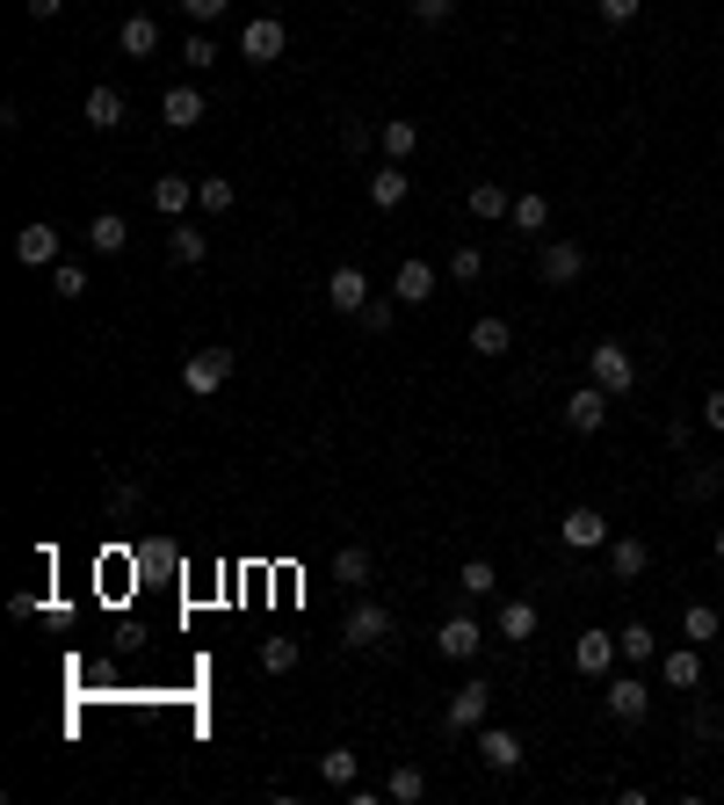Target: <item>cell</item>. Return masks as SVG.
<instances>
[{"label":"cell","instance_id":"1","mask_svg":"<svg viewBox=\"0 0 724 805\" xmlns=\"http://www.w3.org/2000/svg\"><path fill=\"white\" fill-rule=\"evenodd\" d=\"M586 378H594L608 400H623V392L638 385V356L623 349V341H594V349H586Z\"/></svg>","mask_w":724,"mask_h":805},{"label":"cell","instance_id":"2","mask_svg":"<svg viewBox=\"0 0 724 805\" xmlns=\"http://www.w3.org/2000/svg\"><path fill=\"white\" fill-rule=\"evenodd\" d=\"M485 711H493V683L485 675H471L457 697H449V711H442V733H479L485 726Z\"/></svg>","mask_w":724,"mask_h":805},{"label":"cell","instance_id":"3","mask_svg":"<svg viewBox=\"0 0 724 805\" xmlns=\"http://www.w3.org/2000/svg\"><path fill=\"white\" fill-rule=\"evenodd\" d=\"M384 639H392V610H384V602H355V610L341 617V646L370 653V646H384Z\"/></svg>","mask_w":724,"mask_h":805},{"label":"cell","instance_id":"4","mask_svg":"<svg viewBox=\"0 0 724 805\" xmlns=\"http://www.w3.org/2000/svg\"><path fill=\"white\" fill-rule=\"evenodd\" d=\"M283 52H290V30H283L276 15H254L240 30V58H254V66H276Z\"/></svg>","mask_w":724,"mask_h":805},{"label":"cell","instance_id":"5","mask_svg":"<svg viewBox=\"0 0 724 805\" xmlns=\"http://www.w3.org/2000/svg\"><path fill=\"white\" fill-rule=\"evenodd\" d=\"M232 363H240V356H232V349H196L189 363H182V385H189L196 400H210V392H218L224 378H232Z\"/></svg>","mask_w":724,"mask_h":805},{"label":"cell","instance_id":"6","mask_svg":"<svg viewBox=\"0 0 724 805\" xmlns=\"http://www.w3.org/2000/svg\"><path fill=\"white\" fill-rule=\"evenodd\" d=\"M536 276L558 283V291H566V283H580V276H586V247H580V240H551L544 254H536Z\"/></svg>","mask_w":724,"mask_h":805},{"label":"cell","instance_id":"7","mask_svg":"<svg viewBox=\"0 0 724 805\" xmlns=\"http://www.w3.org/2000/svg\"><path fill=\"white\" fill-rule=\"evenodd\" d=\"M602 421H608V392L594 385V378H586V385H572V392H566V428H572V436H594V428H602Z\"/></svg>","mask_w":724,"mask_h":805},{"label":"cell","instance_id":"8","mask_svg":"<svg viewBox=\"0 0 724 805\" xmlns=\"http://www.w3.org/2000/svg\"><path fill=\"white\" fill-rule=\"evenodd\" d=\"M602 711H608V718H616V726H638V718H645V711H652V689H645V683H638V675H616V683H608V689H602Z\"/></svg>","mask_w":724,"mask_h":805},{"label":"cell","instance_id":"9","mask_svg":"<svg viewBox=\"0 0 724 805\" xmlns=\"http://www.w3.org/2000/svg\"><path fill=\"white\" fill-rule=\"evenodd\" d=\"M15 262L22 269H58V226L52 218H36V226L15 232Z\"/></svg>","mask_w":724,"mask_h":805},{"label":"cell","instance_id":"10","mask_svg":"<svg viewBox=\"0 0 724 805\" xmlns=\"http://www.w3.org/2000/svg\"><path fill=\"white\" fill-rule=\"evenodd\" d=\"M327 298H333V313H348V319H355L362 305L377 298V291H370V276H362L355 262H341V269H333V276H327Z\"/></svg>","mask_w":724,"mask_h":805},{"label":"cell","instance_id":"11","mask_svg":"<svg viewBox=\"0 0 724 805\" xmlns=\"http://www.w3.org/2000/svg\"><path fill=\"white\" fill-rule=\"evenodd\" d=\"M479 762L493 776H515L522 770V740L507 733V726H479Z\"/></svg>","mask_w":724,"mask_h":805},{"label":"cell","instance_id":"12","mask_svg":"<svg viewBox=\"0 0 724 805\" xmlns=\"http://www.w3.org/2000/svg\"><path fill=\"white\" fill-rule=\"evenodd\" d=\"M435 291H442L435 262H420V254H414V262H398V276H392V298H398V305H428Z\"/></svg>","mask_w":724,"mask_h":805},{"label":"cell","instance_id":"13","mask_svg":"<svg viewBox=\"0 0 724 805\" xmlns=\"http://www.w3.org/2000/svg\"><path fill=\"white\" fill-rule=\"evenodd\" d=\"M435 646H442V661H479V646H485L479 617H442V631H435Z\"/></svg>","mask_w":724,"mask_h":805},{"label":"cell","instance_id":"14","mask_svg":"<svg viewBox=\"0 0 724 805\" xmlns=\"http://www.w3.org/2000/svg\"><path fill=\"white\" fill-rule=\"evenodd\" d=\"M616 631H580V639H572V667H580V675H608V667H616Z\"/></svg>","mask_w":724,"mask_h":805},{"label":"cell","instance_id":"15","mask_svg":"<svg viewBox=\"0 0 724 805\" xmlns=\"http://www.w3.org/2000/svg\"><path fill=\"white\" fill-rule=\"evenodd\" d=\"M602 544H608L602 508H566V552H602Z\"/></svg>","mask_w":724,"mask_h":805},{"label":"cell","instance_id":"16","mask_svg":"<svg viewBox=\"0 0 724 805\" xmlns=\"http://www.w3.org/2000/svg\"><path fill=\"white\" fill-rule=\"evenodd\" d=\"M204 117H210L204 88H167V95H160V123H174V131H196Z\"/></svg>","mask_w":724,"mask_h":805},{"label":"cell","instance_id":"17","mask_svg":"<svg viewBox=\"0 0 724 805\" xmlns=\"http://www.w3.org/2000/svg\"><path fill=\"white\" fill-rule=\"evenodd\" d=\"M659 683H667V689H681V697H689V689H703V653H695V646H673V653H659Z\"/></svg>","mask_w":724,"mask_h":805},{"label":"cell","instance_id":"18","mask_svg":"<svg viewBox=\"0 0 724 805\" xmlns=\"http://www.w3.org/2000/svg\"><path fill=\"white\" fill-rule=\"evenodd\" d=\"M377 145H384V160H392V167H406V160L420 153V123L414 117H384L377 123Z\"/></svg>","mask_w":724,"mask_h":805},{"label":"cell","instance_id":"19","mask_svg":"<svg viewBox=\"0 0 724 805\" xmlns=\"http://www.w3.org/2000/svg\"><path fill=\"white\" fill-rule=\"evenodd\" d=\"M189 204H196V182L189 175H160L153 182V210L167 218V226H174V218H189Z\"/></svg>","mask_w":724,"mask_h":805},{"label":"cell","instance_id":"20","mask_svg":"<svg viewBox=\"0 0 724 805\" xmlns=\"http://www.w3.org/2000/svg\"><path fill=\"white\" fill-rule=\"evenodd\" d=\"M80 117L95 123V131H117V123H123V88L95 80V88H87V102H80Z\"/></svg>","mask_w":724,"mask_h":805},{"label":"cell","instance_id":"21","mask_svg":"<svg viewBox=\"0 0 724 805\" xmlns=\"http://www.w3.org/2000/svg\"><path fill=\"white\" fill-rule=\"evenodd\" d=\"M645 566H652V544L645 537H608V574L616 580H638Z\"/></svg>","mask_w":724,"mask_h":805},{"label":"cell","instance_id":"22","mask_svg":"<svg viewBox=\"0 0 724 805\" xmlns=\"http://www.w3.org/2000/svg\"><path fill=\"white\" fill-rule=\"evenodd\" d=\"M507 349H515V327H507L501 313L471 319V356H507Z\"/></svg>","mask_w":724,"mask_h":805},{"label":"cell","instance_id":"23","mask_svg":"<svg viewBox=\"0 0 724 805\" xmlns=\"http://www.w3.org/2000/svg\"><path fill=\"white\" fill-rule=\"evenodd\" d=\"M167 254H174L182 269H196V262L210 254V232H204V226H189V218H174V232H167Z\"/></svg>","mask_w":724,"mask_h":805},{"label":"cell","instance_id":"24","mask_svg":"<svg viewBox=\"0 0 724 805\" xmlns=\"http://www.w3.org/2000/svg\"><path fill=\"white\" fill-rule=\"evenodd\" d=\"M117 44H123V58H153V52H160V22H153V15H123Z\"/></svg>","mask_w":724,"mask_h":805},{"label":"cell","instance_id":"25","mask_svg":"<svg viewBox=\"0 0 724 805\" xmlns=\"http://www.w3.org/2000/svg\"><path fill=\"white\" fill-rule=\"evenodd\" d=\"M87 247H95V254H123V247H131V226H123L117 210H95V226H87Z\"/></svg>","mask_w":724,"mask_h":805},{"label":"cell","instance_id":"26","mask_svg":"<svg viewBox=\"0 0 724 805\" xmlns=\"http://www.w3.org/2000/svg\"><path fill=\"white\" fill-rule=\"evenodd\" d=\"M384 798H392V805H420V798H428V770H420V762H398L392 784H384Z\"/></svg>","mask_w":724,"mask_h":805},{"label":"cell","instance_id":"27","mask_svg":"<svg viewBox=\"0 0 724 805\" xmlns=\"http://www.w3.org/2000/svg\"><path fill=\"white\" fill-rule=\"evenodd\" d=\"M355 776H362L355 748H327V754H319V784H327V791H348Z\"/></svg>","mask_w":724,"mask_h":805},{"label":"cell","instance_id":"28","mask_svg":"<svg viewBox=\"0 0 724 805\" xmlns=\"http://www.w3.org/2000/svg\"><path fill=\"white\" fill-rule=\"evenodd\" d=\"M501 639H507V646L536 639V602H522V596H507V602H501Z\"/></svg>","mask_w":724,"mask_h":805},{"label":"cell","instance_id":"29","mask_svg":"<svg viewBox=\"0 0 724 805\" xmlns=\"http://www.w3.org/2000/svg\"><path fill=\"white\" fill-rule=\"evenodd\" d=\"M370 552H362V544H341V552H333V580H341V588H370Z\"/></svg>","mask_w":724,"mask_h":805},{"label":"cell","instance_id":"30","mask_svg":"<svg viewBox=\"0 0 724 805\" xmlns=\"http://www.w3.org/2000/svg\"><path fill=\"white\" fill-rule=\"evenodd\" d=\"M406 189H414V182H406V175H398V167H392V160H384V167H377V175H370V204H377V210H398V204H406Z\"/></svg>","mask_w":724,"mask_h":805},{"label":"cell","instance_id":"31","mask_svg":"<svg viewBox=\"0 0 724 805\" xmlns=\"http://www.w3.org/2000/svg\"><path fill=\"white\" fill-rule=\"evenodd\" d=\"M507 210H515V196L501 182H471V218H507Z\"/></svg>","mask_w":724,"mask_h":805},{"label":"cell","instance_id":"32","mask_svg":"<svg viewBox=\"0 0 724 805\" xmlns=\"http://www.w3.org/2000/svg\"><path fill=\"white\" fill-rule=\"evenodd\" d=\"M507 218H515V232H544L551 226V196H515V210H507Z\"/></svg>","mask_w":724,"mask_h":805},{"label":"cell","instance_id":"33","mask_svg":"<svg viewBox=\"0 0 724 805\" xmlns=\"http://www.w3.org/2000/svg\"><path fill=\"white\" fill-rule=\"evenodd\" d=\"M196 204H204L210 218H224V210L240 204V189H232V182H224V175H204V182H196Z\"/></svg>","mask_w":724,"mask_h":805},{"label":"cell","instance_id":"34","mask_svg":"<svg viewBox=\"0 0 724 805\" xmlns=\"http://www.w3.org/2000/svg\"><path fill=\"white\" fill-rule=\"evenodd\" d=\"M616 646H623V661H659L652 624H623V631H616Z\"/></svg>","mask_w":724,"mask_h":805},{"label":"cell","instance_id":"35","mask_svg":"<svg viewBox=\"0 0 724 805\" xmlns=\"http://www.w3.org/2000/svg\"><path fill=\"white\" fill-rule=\"evenodd\" d=\"M139 508H145V487L139 479H117V493H109V523H131Z\"/></svg>","mask_w":724,"mask_h":805},{"label":"cell","instance_id":"36","mask_svg":"<svg viewBox=\"0 0 724 805\" xmlns=\"http://www.w3.org/2000/svg\"><path fill=\"white\" fill-rule=\"evenodd\" d=\"M457 588H464V596H493V588H501V574H493V559H464Z\"/></svg>","mask_w":724,"mask_h":805},{"label":"cell","instance_id":"37","mask_svg":"<svg viewBox=\"0 0 724 805\" xmlns=\"http://www.w3.org/2000/svg\"><path fill=\"white\" fill-rule=\"evenodd\" d=\"M52 298H66V305L87 298V269H80V262H58V269H52Z\"/></svg>","mask_w":724,"mask_h":805},{"label":"cell","instance_id":"38","mask_svg":"<svg viewBox=\"0 0 724 805\" xmlns=\"http://www.w3.org/2000/svg\"><path fill=\"white\" fill-rule=\"evenodd\" d=\"M710 493H724V472H710V465H689V479H681V501H710Z\"/></svg>","mask_w":724,"mask_h":805},{"label":"cell","instance_id":"39","mask_svg":"<svg viewBox=\"0 0 724 805\" xmlns=\"http://www.w3.org/2000/svg\"><path fill=\"white\" fill-rule=\"evenodd\" d=\"M479 276H485L479 247H449V283H479Z\"/></svg>","mask_w":724,"mask_h":805},{"label":"cell","instance_id":"40","mask_svg":"<svg viewBox=\"0 0 724 805\" xmlns=\"http://www.w3.org/2000/svg\"><path fill=\"white\" fill-rule=\"evenodd\" d=\"M261 667H268V675H290L297 667V639H261Z\"/></svg>","mask_w":724,"mask_h":805},{"label":"cell","instance_id":"41","mask_svg":"<svg viewBox=\"0 0 724 805\" xmlns=\"http://www.w3.org/2000/svg\"><path fill=\"white\" fill-rule=\"evenodd\" d=\"M182 66H189V73H204V66H218V44H210V36H204V30H196V36H189V44H182Z\"/></svg>","mask_w":724,"mask_h":805},{"label":"cell","instance_id":"42","mask_svg":"<svg viewBox=\"0 0 724 805\" xmlns=\"http://www.w3.org/2000/svg\"><path fill=\"white\" fill-rule=\"evenodd\" d=\"M681 631H689V639H717V610H710V602H689Z\"/></svg>","mask_w":724,"mask_h":805},{"label":"cell","instance_id":"43","mask_svg":"<svg viewBox=\"0 0 724 805\" xmlns=\"http://www.w3.org/2000/svg\"><path fill=\"white\" fill-rule=\"evenodd\" d=\"M392 305H398V298H370V305L355 313V327H362V334H384V327H392Z\"/></svg>","mask_w":724,"mask_h":805},{"label":"cell","instance_id":"44","mask_svg":"<svg viewBox=\"0 0 724 805\" xmlns=\"http://www.w3.org/2000/svg\"><path fill=\"white\" fill-rule=\"evenodd\" d=\"M224 8H232V0H182V15H189L196 30H210V22H218Z\"/></svg>","mask_w":724,"mask_h":805},{"label":"cell","instance_id":"45","mask_svg":"<svg viewBox=\"0 0 724 805\" xmlns=\"http://www.w3.org/2000/svg\"><path fill=\"white\" fill-rule=\"evenodd\" d=\"M406 8H414V22H428V30H435V22H449V15H457V0H406Z\"/></svg>","mask_w":724,"mask_h":805},{"label":"cell","instance_id":"46","mask_svg":"<svg viewBox=\"0 0 724 805\" xmlns=\"http://www.w3.org/2000/svg\"><path fill=\"white\" fill-rule=\"evenodd\" d=\"M594 8H602V22H616V30H623V22H638L645 0H594Z\"/></svg>","mask_w":724,"mask_h":805},{"label":"cell","instance_id":"47","mask_svg":"<svg viewBox=\"0 0 724 805\" xmlns=\"http://www.w3.org/2000/svg\"><path fill=\"white\" fill-rule=\"evenodd\" d=\"M703 428H717V436H724V385L703 392Z\"/></svg>","mask_w":724,"mask_h":805},{"label":"cell","instance_id":"48","mask_svg":"<svg viewBox=\"0 0 724 805\" xmlns=\"http://www.w3.org/2000/svg\"><path fill=\"white\" fill-rule=\"evenodd\" d=\"M370 139H377L370 123H341V145H348V153H362V145H370Z\"/></svg>","mask_w":724,"mask_h":805},{"label":"cell","instance_id":"49","mask_svg":"<svg viewBox=\"0 0 724 805\" xmlns=\"http://www.w3.org/2000/svg\"><path fill=\"white\" fill-rule=\"evenodd\" d=\"M58 8L66 0H30V22H58Z\"/></svg>","mask_w":724,"mask_h":805},{"label":"cell","instance_id":"50","mask_svg":"<svg viewBox=\"0 0 724 805\" xmlns=\"http://www.w3.org/2000/svg\"><path fill=\"white\" fill-rule=\"evenodd\" d=\"M710 552H717V559H724V530H717V537H710Z\"/></svg>","mask_w":724,"mask_h":805}]
</instances>
